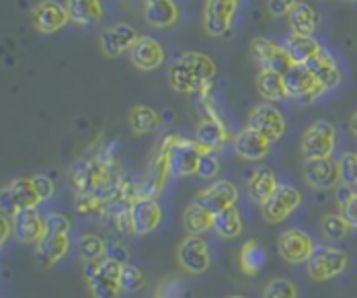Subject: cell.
Returning a JSON list of instances; mask_svg holds the SVG:
<instances>
[{"label": "cell", "mask_w": 357, "mask_h": 298, "mask_svg": "<svg viewBox=\"0 0 357 298\" xmlns=\"http://www.w3.org/2000/svg\"><path fill=\"white\" fill-rule=\"evenodd\" d=\"M2 200L4 204H10L13 212L23 210V208H37L41 204L31 177L10 179L2 189Z\"/></svg>", "instance_id": "ffe728a7"}, {"label": "cell", "mask_w": 357, "mask_h": 298, "mask_svg": "<svg viewBox=\"0 0 357 298\" xmlns=\"http://www.w3.org/2000/svg\"><path fill=\"white\" fill-rule=\"evenodd\" d=\"M257 93L267 101V103H278V101H286L287 89L286 78L280 73H271V70H261L257 75Z\"/></svg>", "instance_id": "83f0119b"}, {"label": "cell", "mask_w": 357, "mask_h": 298, "mask_svg": "<svg viewBox=\"0 0 357 298\" xmlns=\"http://www.w3.org/2000/svg\"><path fill=\"white\" fill-rule=\"evenodd\" d=\"M241 0H206L204 29L210 38H228Z\"/></svg>", "instance_id": "ba28073f"}, {"label": "cell", "mask_w": 357, "mask_h": 298, "mask_svg": "<svg viewBox=\"0 0 357 298\" xmlns=\"http://www.w3.org/2000/svg\"><path fill=\"white\" fill-rule=\"evenodd\" d=\"M76 247H78L80 255L86 261L103 260L105 253H107V243H105V239L99 237V234H93V232L80 234L78 241H76Z\"/></svg>", "instance_id": "e575fe53"}, {"label": "cell", "mask_w": 357, "mask_h": 298, "mask_svg": "<svg viewBox=\"0 0 357 298\" xmlns=\"http://www.w3.org/2000/svg\"><path fill=\"white\" fill-rule=\"evenodd\" d=\"M70 251V237L68 234H43L37 243V261L41 267H52L62 261Z\"/></svg>", "instance_id": "cb8c5ba5"}, {"label": "cell", "mask_w": 357, "mask_h": 298, "mask_svg": "<svg viewBox=\"0 0 357 298\" xmlns=\"http://www.w3.org/2000/svg\"><path fill=\"white\" fill-rule=\"evenodd\" d=\"M31 23L37 33L52 36L70 23V15L66 10V4H60L56 0H41L31 8Z\"/></svg>", "instance_id": "4fadbf2b"}, {"label": "cell", "mask_w": 357, "mask_h": 298, "mask_svg": "<svg viewBox=\"0 0 357 298\" xmlns=\"http://www.w3.org/2000/svg\"><path fill=\"white\" fill-rule=\"evenodd\" d=\"M13 221V234L17 237V241L31 245L39 243L45 234V216H41L37 212V208H23L13 212L10 216Z\"/></svg>", "instance_id": "e0dca14e"}, {"label": "cell", "mask_w": 357, "mask_h": 298, "mask_svg": "<svg viewBox=\"0 0 357 298\" xmlns=\"http://www.w3.org/2000/svg\"><path fill=\"white\" fill-rule=\"evenodd\" d=\"M312 75L321 80V84L328 91V89H335L337 84H341V68H339V62L335 60V56L331 52H326L322 47L321 52L308 62L304 64Z\"/></svg>", "instance_id": "603a6c76"}, {"label": "cell", "mask_w": 357, "mask_h": 298, "mask_svg": "<svg viewBox=\"0 0 357 298\" xmlns=\"http://www.w3.org/2000/svg\"><path fill=\"white\" fill-rule=\"evenodd\" d=\"M195 140L199 144H204L206 149L210 150H220L226 140H228V132H226V126L224 121H218V119H210V117H204L197 128H195Z\"/></svg>", "instance_id": "f1b7e54d"}, {"label": "cell", "mask_w": 357, "mask_h": 298, "mask_svg": "<svg viewBox=\"0 0 357 298\" xmlns=\"http://www.w3.org/2000/svg\"><path fill=\"white\" fill-rule=\"evenodd\" d=\"M126 263L113 260L111 255H105L99 261H89L84 269L86 286L95 298H119L123 288L119 284L121 269Z\"/></svg>", "instance_id": "7a4b0ae2"}, {"label": "cell", "mask_w": 357, "mask_h": 298, "mask_svg": "<svg viewBox=\"0 0 357 298\" xmlns=\"http://www.w3.org/2000/svg\"><path fill=\"white\" fill-rule=\"evenodd\" d=\"M321 230L328 241L339 243V241H345V239L351 234L354 226L347 223L341 214H326V216L322 218Z\"/></svg>", "instance_id": "d590c367"}, {"label": "cell", "mask_w": 357, "mask_h": 298, "mask_svg": "<svg viewBox=\"0 0 357 298\" xmlns=\"http://www.w3.org/2000/svg\"><path fill=\"white\" fill-rule=\"evenodd\" d=\"M130 228L132 234H150L162 223V208L156 198L138 193L130 204Z\"/></svg>", "instance_id": "52a82bcc"}, {"label": "cell", "mask_w": 357, "mask_h": 298, "mask_svg": "<svg viewBox=\"0 0 357 298\" xmlns=\"http://www.w3.org/2000/svg\"><path fill=\"white\" fill-rule=\"evenodd\" d=\"M228 298H245V297H228Z\"/></svg>", "instance_id": "f907efd6"}, {"label": "cell", "mask_w": 357, "mask_h": 298, "mask_svg": "<svg viewBox=\"0 0 357 298\" xmlns=\"http://www.w3.org/2000/svg\"><path fill=\"white\" fill-rule=\"evenodd\" d=\"M177 261L178 265L185 271H189V274H204V271H208V267L212 263L208 243L202 237H195V234L185 237L177 249Z\"/></svg>", "instance_id": "5bb4252c"}, {"label": "cell", "mask_w": 357, "mask_h": 298, "mask_svg": "<svg viewBox=\"0 0 357 298\" xmlns=\"http://www.w3.org/2000/svg\"><path fill=\"white\" fill-rule=\"evenodd\" d=\"M263 298H298V288L287 278H275L265 286Z\"/></svg>", "instance_id": "8d00e7d4"}, {"label": "cell", "mask_w": 357, "mask_h": 298, "mask_svg": "<svg viewBox=\"0 0 357 298\" xmlns=\"http://www.w3.org/2000/svg\"><path fill=\"white\" fill-rule=\"evenodd\" d=\"M72 223L68 216L60 212H50L45 214V234H68Z\"/></svg>", "instance_id": "ab89813d"}, {"label": "cell", "mask_w": 357, "mask_h": 298, "mask_svg": "<svg viewBox=\"0 0 357 298\" xmlns=\"http://www.w3.org/2000/svg\"><path fill=\"white\" fill-rule=\"evenodd\" d=\"M220 158L215 156V152H208V154H204L202 156V161H199V169H197V177H202V179H206V181H212L218 177V173H220Z\"/></svg>", "instance_id": "60d3db41"}, {"label": "cell", "mask_w": 357, "mask_h": 298, "mask_svg": "<svg viewBox=\"0 0 357 298\" xmlns=\"http://www.w3.org/2000/svg\"><path fill=\"white\" fill-rule=\"evenodd\" d=\"M298 0H267V10L273 17H287Z\"/></svg>", "instance_id": "ee69618b"}, {"label": "cell", "mask_w": 357, "mask_h": 298, "mask_svg": "<svg viewBox=\"0 0 357 298\" xmlns=\"http://www.w3.org/2000/svg\"><path fill=\"white\" fill-rule=\"evenodd\" d=\"M232 144H234V150H236V154L241 156V158H245V161H263L267 154H269V150H271V140H267L263 134H259L257 130H252V128H245V130H241L236 136H234V140H232Z\"/></svg>", "instance_id": "44dd1931"}, {"label": "cell", "mask_w": 357, "mask_h": 298, "mask_svg": "<svg viewBox=\"0 0 357 298\" xmlns=\"http://www.w3.org/2000/svg\"><path fill=\"white\" fill-rule=\"evenodd\" d=\"M304 179L314 189H331L341 184L339 163L331 158H304Z\"/></svg>", "instance_id": "ac0fdd59"}, {"label": "cell", "mask_w": 357, "mask_h": 298, "mask_svg": "<svg viewBox=\"0 0 357 298\" xmlns=\"http://www.w3.org/2000/svg\"><path fill=\"white\" fill-rule=\"evenodd\" d=\"M128 124L136 136L154 134L160 128V115L148 105H136V107H132V112L128 115Z\"/></svg>", "instance_id": "836d02e7"}, {"label": "cell", "mask_w": 357, "mask_h": 298, "mask_svg": "<svg viewBox=\"0 0 357 298\" xmlns=\"http://www.w3.org/2000/svg\"><path fill=\"white\" fill-rule=\"evenodd\" d=\"M284 47L287 50L294 64H308L322 50L321 43L308 36H289L284 41Z\"/></svg>", "instance_id": "4dcf8cb0"}, {"label": "cell", "mask_w": 357, "mask_h": 298, "mask_svg": "<svg viewBox=\"0 0 357 298\" xmlns=\"http://www.w3.org/2000/svg\"><path fill=\"white\" fill-rule=\"evenodd\" d=\"M278 187H280V184H278L275 171H273L271 167H267V165H261V167H257V169L252 171V175H250V200L263 206L265 202H269V200L273 198V193L278 191Z\"/></svg>", "instance_id": "4316f807"}, {"label": "cell", "mask_w": 357, "mask_h": 298, "mask_svg": "<svg viewBox=\"0 0 357 298\" xmlns=\"http://www.w3.org/2000/svg\"><path fill=\"white\" fill-rule=\"evenodd\" d=\"M123 292H138L144 286V274L138 265L126 263L121 269V280H119Z\"/></svg>", "instance_id": "f35d334b"}, {"label": "cell", "mask_w": 357, "mask_h": 298, "mask_svg": "<svg viewBox=\"0 0 357 298\" xmlns=\"http://www.w3.org/2000/svg\"><path fill=\"white\" fill-rule=\"evenodd\" d=\"M249 128L263 134L267 140L278 142L286 134V117L275 103H259L249 115Z\"/></svg>", "instance_id": "7c38bea8"}, {"label": "cell", "mask_w": 357, "mask_h": 298, "mask_svg": "<svg viewBox=\"0 0 357 298\" xmlns=\"http://www.w3.org/2000/svg\"><path fill=\"white\" fill-rule=\"evenodd\" d=\"M183 224L185 230L189 234L199 237L202 232H208L210 228H214V212H210L204 204H199L197 200L193 204H189L183 212Z\"/></svg>", "instance_id": "f546056e"}, {"label": "cell", "mask_w": 357, "mask_h": 298, "mask_svg": "<svg viewBox=\"0 0 357 298\" xmlns=\"http://www.w3.org/2000/svg\"><path fill=\"white\" fill-rule=\"evenodd\" d=\"M250 52H252V58L259 62L261 70L286 75L294 68V62L284 47V43H278L273 39L255 38L250 41Z\"/></svg>", "instance_id": "9c48e42d"}, {"label": "cell", "mask_w": 357, "mask_h": 298, "mask_svg": "<svg viewBox=\"0 0 357 298\" xmlns=\"http://www.w3.org/2000/svg\"><path fill=\"white\" fill-rule=\"evenodd\" d=\"M214 152V150L206 149L204 144H199L195 138H181L175 136L173 140V149H171V173L175 177H189V175H197L199 169V161L204 154Z\"/></svg>", "instance_id": "5b68a950"}, {"label": "cell", "mask_w": 357, "mask_h": 298, "mask_svg": "<svg viewBox=\"0 0 357 298\" xmlns=\"http://www.w3.org/2000/svg\"><path fill=\"white\" fill-rule=\"evenodd\" d=\"M337 163H339L341 184L347 187H356L357 186V152H345Z\"/></svg>", "instance_id": "74e56055"}, {"label": "cell", "mask_w": 357, "mask_h": 298, "mask_svg": "<svg viewBox=\"0 0 357 298\" xmlns=\"http://www.w3.org/2000/svg\"><path fill=\"white\" fill-rule=\"evenodd\" d=\"M138 39H140V36H138V29L134 25L115 23L113 27L105 29L103 36L99 38V47H101L105 58H119L126 52H130Z\"/></svg>", "instance_id": "9a60e30c"}, {"label": "cell", "mask_w": 357, "mask_h": 298, "mask_svg": "<svg viewBox=\"0 0 357 298\" xmlns=\"http://www.w3.org/2000/svg\"><path fill=\"white\" fill-rule=\"evenodd\" d=\"M243 218H241V212L236 206H230L222 212H215L214 214V230L218 232V237L226 239V241H232L236 237L243 234Z\"/></svg>", "instance_id": "d6a6232c"}, {"label": "cell", "mask_w": 357, "mask_h": 298, "mask_svg": "<svg viewBox=\"0 0 357 298\" xmlns=\"http://www.w3.org/2000/svg\"><path fill=\"white\" fill-rule=\"evenodd\" d=\"M354 228H357V191H351L343 202H341V212H339Z\"/></svg>", "instance_id": "7bdbcfd3"}, {"label": "cell", "mask_w": 357, "mask_h": 298, "mask_svg": "<svg viewBox=\"0 0 357 298\" xmlns=\"http://www.w3.org/2000/svg\"><path fill=\"white\" fill-rule=\"evenodd\" d=\"M181 290H183L181 280H177V278H169V280H165V282L160 284V288H158V292H156V295H160V297H169V298H178L181 297Z\"/></svg>", "instance_id": "f6af8a7d"}, {"label": "cell", "mask_w": 357, "mask_h": 298, "mask_svg": "<svg viewBox=\"0 0 357 298\" xmlns=\"http://www.w3.org/2000/svg\"><path fill=\"white\" fill-rule=\"evenodd\" d=\"M156 298H169V297H160V295H156Z\"/></svg>", "instance_id": "c3c4849f"}, {"label": "cell", "mask_w": 357, "mask_h": 298, "mask_svg": "<svg viewBox=\"0 0 357 298\" xmlns=\"http://www.w3.org/2000/svg\"><path fill=\"white\" fill-rule=\"evenodd\" d=\"M128 56H130L132 66L138 70H144V73L160 68L167 60L165 45L156 39L146 38V36H140V39L134 43V47L128 52Z\"/></svg>", "instance_id": "2e32d148"}, {"label": "cell", "mask_w": 357, "mask_h": 298, "mask_svg": "<svg viewBox=\"0 0 357 298\" xmlns=\"http://www.w3.org/2000/svg\"><path fill=\"white\" fill-rule=\"evenodd\" d=\"M351 265V255L333 245H317L306 263V274L312 282H328L343 276Z\"/></svg>", "instance_id": "3957f363"}, {"label": "cell", "mask_w": 357, "mask_h": 298, "mask_svg": "<svg viewBox=\"0 0 357 298\" xmlns=\"http://www.w3.org/2000/svg\"><path fill=\"white\" fill-rule=\"evenodd\" d=\"M144 19L150 27L169 29L178 23V6L175 0H144Z\"/></svg>", "instance_id": "7402d4cb"}, {"label": "cell", "mask_w": 357, "mask_h": 298, "mask_svg": "<svg viewBox=\"0 0 357 298\" xmlns=\"http://www.w3.org/2000/svg\"><path fill=\"white\" fill-rule=\"evenodd\" d=\"M10 232H13V221H8V216L4 214L2 216V234H0V243L2 245H6V239H8Z\"/></svg>", "instance_id": "bcb514c9"}, {"label": "cell", "mask_w": 357, "mask_h": 298, "mask_svg": "<svg viewBox=\"0 0 357 298\" xmlns=\"http://www.w3.org/2000/svg\"><path fill=\"white\" fill-rule=\"evenodd\" d=\"M354 191H357V186H356V187H354Z\"/></svg>", "instance_id": "816d5d0a"}, {"label": "cell", "mask_w": 357, "mask_h": 298, "mask_svg": "<svg viewBox=\"0 0 357 298\" xmlns=\"http://www.w3.org/2000/svg\"><path fill=\"white\" fill-rule=\"evenodd\" d=\"M335 147H337V130L326 119L310 124L302 136L304 158H331Z\"/></svg>", "instance_id": "277c9868"}, {"label": "cell", "mask_w": 357, "mask_h": 298, "mask_svg": "<svg viewBox=\"0 0 357 298\" xmlns=\"http://www.w3.org/2000/svg\"><path fill=\"white\" fill-rule=\"evenodd\" d=\"M351 130H354V134L357 136V112L354 113V117H351Z\"/></svg>", "instance_id": "7dc6e473"}, {"label": "cell", "mask_w": 357, "mask_h": 298, "mask_svg": "<svg viewBox=\"0 0 357 298\" xmlns=\"http://www.w3.org/2000/svg\"><path fill=\"white\" fill-rule=\"evenodd\" d=\"M218 73L214 58L202 52H185L171 64L169 80L173 91L183 95H193L210 89L212 80Z\"/></svg>", "instance_id": "6da1fadb"}, {"label": "cell", "mask_w": 357, "mask_h": 298, "mask_svg": "<svg viewBox=\"0 0 357 298\" xmlns=\"http://www.w3.org/2000/svg\"><path fill=\"white\" fill-rule=\"evenodd\" d=\"M314 249H317L314 239L300 228H287L278 237V251H280L282 260L287 261L289 265L308 263Z\"/></svg>", "instance_id": "30bf717a"}, {"label": "cell", "mask_w": 357, "mask_h": 298, "mask_svg": "<svg viewBox=\"0 0 357 298\" xmlns=\"http://www.w3.org/2000/svg\"><path fill=\"white\" fill-rule=\"evenodd\" d=\"M284 78H286L287 97L302 103V105L314 103L321 95L326 93L321 80L312 75L304 64H294V68L286 73Z\"/></svg>", "instance_id": "8992f818"}, {"label": "cell", "mask_w": 357, "mask_h": 298, "mask_svg": "<svg viewBox=\"0 0 357 298\" xmlns=\"http://www.w3.org/2000/svg\"><path fill=\"white\" fill-rule=\"evenodd\" d=\"M66 10L70 15V23L80 27L97 25L105 19L103 0H66Z\"/></svg>", "instance_id": "d4e9b609"}, {"label": "cell", "mask_w": 357, "mask_h": 298, "mask_svg": "<svg viewBox=\"0 0 357 298\" xmlns=\"http://www.w3.org/2000/svg\"><path fill=\"white\" fill-rule=\"evenodd\" d=\"M287 23H289L291 36H308V38H312L314 31L319 29L321 17H319L317 8L312 4L298 0V4L287 15Z\"/></svg>", "instance_id": "484cf974"}, {"label": "cell", "mask_w": 357, "mask_h": 298, "mask_svg": "<svg viewBox=\"0 0 357 298\" xmlns=\"http://www.w3.org/2000/svg\"><path fill=\"white\" fill-rule=\"evenodd\" d=\"M265 260H267V253H265V249H263V245L259 241L249 239V241L243 243L241 253H238V265H241L245 276H249V278L257 276L263 269Z\"/></svg>", "instance_id": "1f68e13d"}, {"label": "cell", "mask_w": 357, "mask_h": 298, "mask_svg": "<svg viewBox=\"0 0 357 298\" xmlns=\"http://www.w3.org/2000/svg\"><path fill=\"white\" fill-rule=\"evenodd\" d=\"M199 204H204L210 212H222L230 206H236L238 200V187L228 179H218L212 186L202 189L195 198Z\"/></svg>", "instance_id": "d6986e66"}, {"label": "cell", "mask_w": 357, "mask_h": 298, "mask_svg": "<svg viewBox=\"0 0 357 298\" xmlns=\"http://www.w3.org/2000/svg\"><path fill=\"white\" fill-rule=\"evenodd\" d=\"M345 2H357V0H345Z\"/></svg>", "instance_id": "681fc988"}, {"label": "cell", "mask_w": 357, "mask_h": 298, "mask_svg": "<svg viewBox=\"0 0 357 298\" xmlns=\"http://www.w3.org/2000/svg\"><path fill=\"white\" fill-rule=\"evenodd\" d=\"M31 179H33V186H36V191L37 195H39V200H41V204L54 198V193H56V184H54L47 175H33Z\"/></svg>", "instance_id": "b9f144b4"}, {"label": "cell", "mask_w": 357, "mask_h": 298, "mask_svg": "<svg viewBox=\"0 0 357 298\" xmlns=\"http://www.w3.org/2000/svg\"><path fill=\"white\" fill-rule=\"evenodd\" d=\"M302 204V191L294 186H280L269 202L261 206L263 218L269 224H280L287 221Z\"/></svg>", "instance_id": "8fae6325"}]
</instances>
